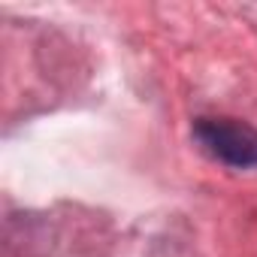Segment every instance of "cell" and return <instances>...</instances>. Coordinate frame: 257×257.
Returning a JSON list of instances; mask_svg holds the SVG:
<instances>
[{"label": "cell", "mask_w": 257, "mask_h": 257, "mask_svg": "<svg viewBox=\"0 0 257 257\" xmlns=\"http://www.w3.org/2000/svg\"><path fill=\"white\" fill-rule=\"evenodd\" d=\"M194 140L209 158L227 167H257V131L236 118H197Z\"/></svg>", "instance_id": "obj_1"}]
</instances>
